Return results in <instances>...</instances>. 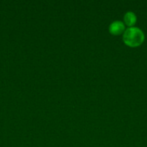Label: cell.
Listing matches in <instances>:
<instances>
[{"label": "cell", "instance_id": "3957f363", "mask_svg": "<svg viewBox=\"0 0 147 147\" xmlns=\"http://www.w3.org/2000/svg\"><path fill=\"white\" fill-rule=\"evenodd\" d=\"M137 21L136 15L133 11H128L124 15V22L125 24L129 27H133Z\"/></svg>", "mask_w": 147, "mask_h": 147}, {"label": "cell", "instance_id": "7a4b0ae2", "mask_svg": "<svg viewBox=\"0 0 147 147\" xmlns=\"http://www.w3.org/2000/svg\"><path fill=\"white\" fill-rule=\"evenodd\" d=\"M109 31L112 34L118 35V34L124 32L125 24L122 22L118 21V20L112 22L109 26Z\"/></svg>", "mask_w": 147, "mask_h": 147}, {"label": "cell", "instance_id": "6da1fadb", "mask_svg": "<svg viewBox=\"0 0 147 147\" xmlns=\"http://www.w3.org/2000/svg\"><path fill=\"white\" fill-rule=\"evenodd\" d=\"M145 36L141 29L136 27H131L125 30L122 35L123 42L128 46L135 47L140 46L144 42Z\"/></svg>", "mask_w": 147, "mask_h": 147}]
</instances>
